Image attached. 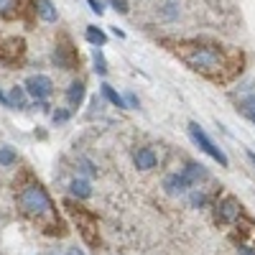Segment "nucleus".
I'll list each match as a JSON object with an SVG mask.
<instances>
[{
    "label": "nucleus",
    "mask_w": 255,
    "mask_h": 255,
    "mask_svg": "<svg viewBox=\"0 0 255 255\" xmlns=\"http://www.w3.org/2000/svg\"><path fill=\"white\" fill-rule=\"evenodd\" d=\"M15 161H18V156H15V148H10V145H3L0 148V166H15Z\"/></svg>",
    "instance_id": "19"
},
{
    "label": "nucleus",
    "mask_w": 255,
    "mask_h": 255,
    "mask_svg": "<svg viewBox=\"0 0 255 255\" xmlns=\"http://www.w3.org/2000/svg\"><path fill=\"white\" fill-rule=\"evenodd\" d=\"M189 135L191 138H194V143L202 148V151L207 153V156H212V158H215L220 166H230V161H227V156H225V151H222V148H217L215 143H212V138L202 130V125H197V123H189Z\"/></svg>",
    "instance_id": "5"
},
{
    "label": "nucleus",
    "mask_w": 255,
    "mask_h": 255,
    "mask_svg": "<svg viewBox=\"0 0 255 255\" xmlns=\"http://www.w3.org/2000/svg\"><path fill=\"white\" fill-rule=\"evenodd\" d=\"M248 158H250V161H253V163H255V153H248Z\"/></svg>",
    "instance_id": "31"
},
{
    "label": "nucleus",
    "mask_w": 255,
    "mask_h": 255,
    "mask_svg": "<svg viewBox=\"0 0 255 255\" xmlns=\"http://www.w3.org/2000/svg\"><path fill=\"white\" fill-rule=\"evenodd\" d=\"M0 105H3V108H8V97L3 95V90H0Z\"/></svg>",
    "instance_id": "28"
},
{
    "label": "nucleus",
    "mask_w": 255,
    "mask_h": 255,
    "mask_svg": "<svg viewBox=\"0 0 255 255\" xmlns=\"http://www.w3.org/2000/svg\"><path fill=\"white\" fill-rule=\"evenodd\" d=\"M125 105H128L130 110H138V97H135L133 92H128V95H125Z\"/></svg>",
    "instance_id": "26"
},
{
    "label": "nucleus",
    "mask_w": 255,
    "mask_h": 255,
    "mask_svg": "<svg viewBox=\"0 0 255 255\" xmlns=\"http://www.w3.org/2000/svg\"><path fill=\"white\" fill-rule=\"evenodd\" d=\"M240 110H243L245 115H253V113H255V95H248V97L240 100Z\"/></svg>",
    "instance_id": "21"
},
{
    "label": "nucleus",
    "mask_w": 255,
    "mask_h": 255,
    "mask_svg": "<svg viewBox=\"0 0 255 255\" xmlns=\"http://www.w3.org/2000/svg\"><path fill=\"white\" fill-rule=\"evenodd\" d=\"M191 184L186 176H184V171H176V174H168L166 179H163V189L168 191V194H181V191H189Z\"/></svg>",
    "instance_id": "10"
},
{
    "label": "nucleus",
    "mask_w": 255,
    "mask_h": 255,
    "mask_svg": "<svg viewBox=\"0 0 255 255\" xmlns=\"http://www.w3.org/2000/svg\"><path fill=\"white\" fill-rule=\"evenodd\" d=\"M69 255H82V253H79V250L74 248V250H69Z\"/></svg>",
    "instance_id": "30"
},
{
    "label": "nucleus",
    "mask_w": 255,
    "mask_h": 255,
    "mask_svg": "<svg viewBox=\"0 0 255 255\" xmlns=\"http://www.w3.org/2000/svg\"><path fill=\"white\" fill-rule=\"evenodd\" d=\"M20 0H0V15H13Z\"/></svg>",
    "instance_id": "20"
},
{
    "label": "nucleus",
    "mask_w": 255,
    "mask_h": 255,
    "mask_svg": "<svg viewBox=\"0 0 255 255\" xmlns=\"http://www.w3.org/2000/svg\"><path fill=\"white\" fill-rule=\"evenodd\" d=\"M110 5H113L118 13H123V15H125L128 10H130V8H128V3H125V0H110Z\"/></svg>",
    "instance_id": "25"
},
{
    "label": "nucleus",
    "mask_w": 255,
    "mask_h": 255,
    "mask_svg": "<svg viewBox=\"0 0 255 255\" xmlns=\"http://www.w3.org/2000/svg\"><path fill=\"white\" fill-rule=\"evenodd\" d=\"M54 64L61 69H77L79 67V56L74 51V46L69 44V38H61V44H56L54 49Z\"/></svg>",
    "instance_id": "7"
},
{
    "label": "nucleus",
    "mask_w": 255,
    "mask_h": 255,
    "mask_svg": "<svg viewBox=\"0 0 255 255\" xmlns=\"http://www.w3.org/2000/svg\"><path fill=\"white\" fill-rule=\"evenodd\" d=\"M23 87H26L28 97H33L36 102H44V100L51 97V92H54V82H51L46 74H31V77L23 82Z\"/></svg>",
    "instance_id": "6"
},
{
    "label": "nucleus",
    "mask_w": 255,
    "mask_h": 255,
    "mask_svg": "<svg viewBox=\"0 0 255 255\" xmlns=\"http://www.w3.org/2000/svg\"><path fill=\"white\" fill-rule=\"evenodd\" d=\"M51 120H54L56 125H59V123H67V120H69V110H56V113L51 115Z\"/></svg>",
    "instance_id": "23"
},
{
    "label": "nucleus",
    "mask_w": 255,
    "mask_h": 255,
    "mask_svg": "<svg viewBox=\"0 0 255 255\" xmlns=\"http://www.w3.org/2000/svg\"><path fill=\"white\" fill-rule=\"evenodd\" d=\"M84 38H87L92 46H105V44H108V33H105L100 26H87V31H84Z\"/></svg>",
    "instance_id": "17"
},
{
    "label": "nucleus",
    "mask_w": 255,
    "mask_h": 255,
    "mask_svg": "<svg viewBox=\"0 0 255 255\" xmlns=\"http://www.w3.org/2000/svg\"><path fill=\"white\" fill-rule=\"evenodd\" d=\"M8 108H13V110H26L28 108V92H26V87H10Z\"/></svg>",
    "instance_id": "12"
},
{
    "label": "nucleus",
    "mask_w": 255,
    "mask_h": 255,
    "mask_svg": "<svg viewBox=\"0 0 255 255\" xmlns=\"http://www.w3.org/2000/svg\"><path fill=\"white\" fill-rule=\"evenodd\" d=\"M33 8H36V15L46 23H56L59 20V10L51 0H33Z\"/></svg>",
    "instance_id": "11"
},
{
    "label": "nucleus",
    "mask_w": 255,
    "mask_h": 255,
    "mask_svg": "<svg viewBox=\"0 0 255 255\" xmlns=\"http://www.w3.org/2000/svg\"><path fill=\"white\" fill-rule=\"evenodd\" d=\"M77 163H79V168H82V174H87V176H97V168H95V163H92V161H87V158H77Z\"/></svg>",
    "instance_id": "22"
},
{
    "label": "nucleus",
    "mask_w": 255,
    "mask_h": 255,
    "mask_svg": "<svg viewBox=\"0 0 255 255\" xmlns=\"http://www.w3.org/2000/svg\"><path fill=\"white\" fill-rule=\"evenodd\" d=\"M113 33H115V36H118V38H125V33H123V31H120V28H118V26H115V28H113Z\"/></svg>",
    "instance_id": "29"
},
{
    "label": "nucleus",
    "mask_w": 255,
    "mask_h": 255,
    "mask_svg": "<svg viewBox=\"0 0 255 255\" xmlns=\"http://www.w3.org/2000/svg\"><path fill=\"white\" fill-rule=\"evenodd\" d=\"M100 90H102V97L108 100L110 105H115V108H128V105H125V97H123V95H118V92H115V87H110L108 82H102V84H100Z\"/></svg>",
    "instance_id": "15"
},
{
    "label": "nucleus",
    "mask_w": 255,
    "mask_h": 255,
    "mask_svg": "<svg viewBox=\"0 0 255 255\" xmlns=\"http://www.w3.org/2000/svg\"><path fill=\"white\" fill-rule=\"evenodd\" d=\"M181 171H184V176H186V179H189L191 184H194V186H197V184H199L202 179H207V171H204V166H202V163H194V161H189V163H186V166L181 168Z\"/></svg>",
    "instance_id": "14"
},
{
    "label": "nucleus",
    "mask_w": 255,
    "mask_h": 255,
    "mask_svg": "<svg viewBox=\"0 0 255 255\" xmlns=\"http://www.w3.org/2000/svg\"><path fill=\"white\" fill-rule=\"evenodd\" d=\"M87 5L92 8V13H97V15H102L105 13V5L100 3V0H87Z\"/></svg>",
    "instance_id": "27"
},
{
    "label": "nucleus",
    "mask_w": 255,
    "mask_h": 255,
    "mask_svg": "<svg viewBox=\"0 0 255 255\" xmlns=\"http://www.w3.org/2000/svg\"><path fill=\"white\" fill-rule=\"evenodd\" d=\"M133 163H135V168H140V171H151V168H156V163H158V153L151 145H140L133 153Z\"/></svg>",
    "instance_id": "8"
},
{
    "label": "nucleus",
    "mask_w": 255,
    "mask_h": 255,
    "mask_svg": "<svg viewBox=\"0 0 255 255\" xmlns=\"http://www.w3.org/2000/svg\"><path fill=\"white\" fill-rule=\"evenodd\" d=\"M191 204H194V207H204L207 204V197L202 194V191H194V194H191Z\"/></svg>",
    "instance_id": "24"
},
{
    "label": "nucleus",
    "mask_w": 255,
    "mask_h": 255,
    "mask_svg": "<svg viewBox=\"0 0 255 255\" xmlns=\"http://www.w3.org/2000/svg\"><path fill=\"white\" fill-rule=\"evenodd\" d=\"M238 248H253L255 250V222L240 217L238 222Z\"/></svg>",
    "instance_id": "9"
},
{
    "label": "nucleus",
    "mask_w": 255,
    "mask_h": 255,
    "mask_svg": "<svg viewBox=\"0 0 255 255\" xmlns=\"http://www.w3.org/2000/svg\"><path fill=\"white\" fill-rule=\"evenodd\" d=\"M64 207L72 212V217H74V222H77V230H79V235L84 238V243H87L90 248H97V245H100V232H97V220H95V215H92L90 209L74 204L72 199L64 204Z\"/></svg>",
    "instance_id": "3"
},
{
    "label": "nucleus",
    "mask_w": 255,
    "mask_h": 255,
    "mask_svg": "<svg viewBox=\"0 0 255 255\" xmlns=\"http://www.w3.org/2000/svg\"><path fill=\"white\" fill-rule=\"evenodd\" d=\"M84 95H87V90H84V82H72L69 84V90H67V102H69V108H79Z\"/></svg>",
    "instance_id": "13"
},
{
    "label": "nucleus",
    "mask_w": 255,
    "mask_h": 255,
    "mask_svg": "<svg viewBox=\"0 0 255 255\" xmlns=\"http://www.w3.org/2000/svg\"><path fill=\"white\" fill-rule=\"evenodd\" d=\"M92 64H95V74H97V77H105V74H108V61H105L100 46H95V51H92Z\"/></svg>",
    "instance_id": "18"
},
{
    "label": "nucleus",
    "mask_w": 255,
    "mask_h": 255,
    "mask_svg": "<svg viewBox=\"0 0 255 255\" xmlns=\"http://www.w3.org/2000/svg\"><path fill=\"white\" fill-rule=\"evenodd\" d=\"M166 49L191 72H197L217 84H227L240 77L245 67V54L240 49L212 44V41H163Z\"/></svg>",
    "instance_id": "1"
},
{
    "label": "nucleus",
    "mask_w": 255,
    "mask_h": 255,
    "mask_svg": "<svg viewBox=\"0 0 255 255\" xmlns=\"http://www.w3.org/2000/svg\"><path fill=\"white\" fill-rule=\"evenodd\" d=\"M69 191H72V197H77V199H87L92 194V186H90L87 179H74L69 184Z\"/></svg>",
    "instance_id": "16"
},
{
    "label": "nucleus",
    "mask_w": 255,
    "mask_h": 255,
    "mask_svg": "<svg viewBox=\"0 0 255 255\" xmlns=\"http://www.w3.org/2000/svg\"><path fill=\"white\" fill-rule=\"evenodd\" d=\"M18 207L20 212L33 220L36 225H41L46 232H61V222L56 217V209L51 204V197L46 194V189L41 186L38 181H26V184H20L18 189Z\"/></svg>",
    "instance_id": "2"
},
{
    "label": "nucleus",
    "mask_w": 255,
    "mask_h": 255,
    "mask_svg": "<svg viewBox=\"0 0 255 255\" xmlns=\"http://www.w3.org/2000/svg\"><path fill=\"white\" fill-rule=\"evenodd\" d=\"M243 217V204L232 194H225L215 202V222L217 225H238Z\"/></svg>",
    "instance_id": "4"
},
{
    "label": "nucleus",
    "mask_w": 255,
    "mask_h": 255,
    "mask_svg": "<svg viewBox=\"0 0 255 255\" xmlns=\"http://www.w3.org/2000/svg\"><path fill=\"white\" fill-rule=\"evenodd\" d=\"M248 118H250V120H253V123H255V113H253V115H248Z\"/></svg>",
    "instance_id": "32"
}]
</instances>
